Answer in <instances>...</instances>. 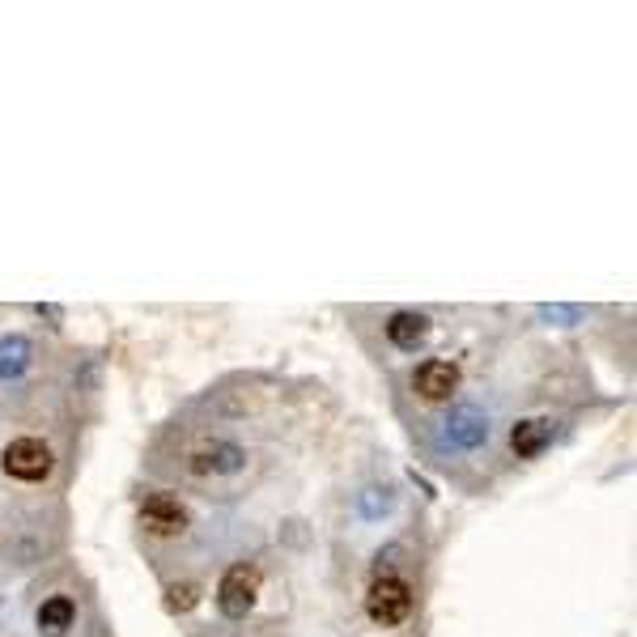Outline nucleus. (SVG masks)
Instances as JSON below:
<instances>
[{
	"instance_id": "1",
	"label": "nucleus",
	"mask_w": 637,
	"mask_h": 637,
	"mask_svg": "<svg viewBox=\"0 0 637 637\" xmlns=\"http://www.w3.org/2000/svg\"><path fill=\"white\" fill-rule=\"evenodd\" d=\"M51 464H56V459H51V447L43 438H13L9 447L0 450V468H4V476L22 480V485L48 480Z\"/></svg>"
},
{
	"instance_id": "2",
	"label": "nucleus",
	"mask_w": 637,
	"mask_h": 637,
	"mask_svg": "<svg viewBox=\"0 0 637 637\" xmlns=\"http://www.w3.org/2000/svg\"><path fill=\"white\" fill-rule=\"evenodd\" d=\"M366 613L375 625L382 629H391V625H404L408 616H412V587L396 578V574H387V578H375V587L366 595Z\"/></svg>"
},
{
	"instance_id": "3",
	"label": "nucleus",
	"mask_w": 637,
	"mask_h": 637,
	"mask_svg": "<svg viewBox=\"0 0 637 637\" xmlns=\"http://www.w3.org/2000/svg\"><path fill=\"white\" fill-rule=\"evenodd\" d=\"M256 595H260V569L238 561V566L226 569V578L217 587V608H221V616H230V620H242V616L251 613Z\"/></svg>"
},
{
	"instance_id": "4",
	"label": "nucleus",
	"mask_w": 637,
	"mask_h": 637,
	"mask_svg": "<svg viewBox=\"0 0 637 637\" xmlns=\"http://www.w3.org/2000/svg\"><path fill=\"white\" fill-rule=\"evenodd\" d=\"M442 442L450 450H476L489 442V417L476 408V404H459L450 408L447 421H442Z\"/></svg>"
},
{
	"instance_id": "5",
	"label": "nucleus",
	"mask_w": 637,
	"mask_h": 637,
	"mask_svg": "<svg viewBox=\"0 0 637 637\" xmlns=\"http://www.w3.org/2000/svg\"><path fill=\"white\" fill-rule=\"evenodd\" d=\"M141 527L149 536H158V540H175V536L188 531V510L170 494H153V497H145V506H141Z\"/></svg>"
},
{
	"instance_id": "6",
	"label": "nucleus",
	"mask_w": 637,
	"mask_h": 637,
	"mask_svg": "<svg viewBox=\"0 0 637 637\" xmlns=\"http://www.w3.org/2000/svg\"><path fill=\"white\" fill-rule=\"evenodd\" d=\"M412 387H417V396L429 404L450 400V396L459 391V366L447 361V357H429L421 370L412 375Z\"/></svg>"
},
{
	"instance_id": "7",
	"label": "nucleus",
	"mask_w": 637,
	"mask_h": 637,
	"mask_svg": "<svg viewBox=\"0 0 637 637\" xmlns=\"http://www.w3.org/2000/svg\"><path fill=\"white\" fill-rule=\"evenodd\" d=\"M242 468H247V450L238 442H212L209 450H200V455L188 459L191 476H235Z\"/></svg>"
},
{
	"instance_id": "8",
	"label": "nucleus",
	"mask_w": 637,
	"mask_h": 637,
	"mask_svg": "<svg viewBox=\"0 0 637 637\" xmlns=\"http://www.w3.org/2000/svg\"><path fill=\"white\" fill-rule=\"evenodd\" d=\"M425 336H429V319L417 315V310H396L391 319H387V340L404 349V354H412L417 345H425Z\"/></svg>"
},
{
	"instance_id": "9",
	"label": "nucleus",
	"mask_w": 637,
	"mask_h": 637,
	"mask_svg": "<svg viewBox=\"0 0 637 637\" xmlns=\"http://www.w3.org/2000/svg\"><path fill=\"white\" fill-rule=\"evenodd\" d=\"M72 620H77V604L69 595H51V599H43V608L34 613V625H39L43 637H64L72 629Z\"/></svg>"
},
{
	"instance_id": "10",
	"label": "nucleus",
	"mask_w": 637,
	"mask_h": 637,
	"mask_svg": "<svg viewBox=\"0 0 637 637\" xmlns=\"http://www.w3.org/2000/svg\"><path fill=\"white\" fill-rule=\"evenodd\" d=\"M548 442H553V421H519L510 429V450L519 459H536Z\"/></svg>"
},
{
	"instance_id": "11",
	"label": "nucleus",
	"mask_w": 637,
	"mask_h": 637,
	"mask_svg": "<svg viewBox=\"0 0 637 637\" xmlns=\"http://www.w3.org/2000/svg\"><path fill=\"white\" fill-rule=\"evenodd\" d=\"M26 366H30V340H22V336L0 340V378L22 375Z\"/></svg>"
},
{
	"instance_id": "12",
	"label": "nucleus",
	"mask_w": 637,
	"mask_h": 637,
	"mask_svg": "<svg viewBox=\"0 0 637 637\" xmlns=\"http://www.w3.org/2000/svg\"><path fill=\"white\" fill-rule=\"evenodd\" d=\"M196 608V587L183 583V587H170V613H191Z\"/></svg>"
},
{
	"instance_id": "13",
	"label": "nucleus",
	"mask_w": 637,
	"mask_h": 637,
	"mask_svg": "<svg viewBox=\"0 0 637 637\" xmlns=\"http://www.w3.org/2000/svg\"><path fill=\"white\" fill-rule=\"evenodd\" d=\"M544 319H578V310H566V307H544Z\"/></svg>"
}]
</instances>
